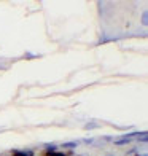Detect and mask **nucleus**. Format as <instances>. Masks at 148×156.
I'll list each match as a JSON object with an SVG mask.
<instances>
[{
  "label": "nucleus",
  "instance_id": "5",
  "mask_svg": "<svg viewBox=\"0 0 148 156\" xmlns=\"http://www.w3.org/2000/svg\"><path fill=\"white\" fill-rule=\"evenodd\" d=\"M49 156H65L64 153H56V151H51V154Z\"/></svg>",
  "mask_w": 148,
  "mask_h": 156
},
{
  "label": "nucleus",
  "instance_id": "3",
  "mask_svg": "<svg viewBox=\"0 0 148 156\" xmlns=\"http://www.w3.org/2000/svg\"><path fill=\"white\" fill-rule=\"evenodd\" d=\"M148 14H146V11H143V14H142V24H143V26H146L148 24Z\"/></svg>",
  "mask_w": 148,
  "mask_h": 156
},
{
  "label": "nucleus",
  "instance_id": "2",
  "mask_svg": "<svg viewBox=\"0 0 148 156\" xmlns=\"http://www.w3.org/2000/svg\"><path fill=\"white\" fill-rule=\"evenodd\" d=\"M77 142H67V143H64V145H62V147H64V148H75L77 147Z\"/></svg>",
  "mask_w": 148,
  "mask_h": 156
},
{
  "label": "nucleus",
  "instance_id": "6",
  "mask_svg": "<svg viewBox=\"0 0 148 156\" xmlns=\"http://www.w3.org/2000/svg\"><path fill=\"white\" fill-rule=\"evenodd\" d=\"M143 156H145V154H143Z\"/></svg>",
  "mask_w": 148,
  "mask_h": 156
},
{
  "label": "nucleus",
  "instance_id": "4",
  "mask_svg": "<svg viewBox=\"0 0 148 156\" xmlns=\"http://www.w3.org/2000/svg\"><path fill=\"white\" fill-rule=\"evenodd\" d=\"M99 124H96V123H91V124H86L84 127H86V129H94V127H97Z\"/></svg>",
  "mask_w": 148,
  "mask_h": 156
},
{
  "label": "nucleus",
  "instance_id": "1",
  "mask_svg": "<svg viewBox=\"0 0 148 156\" xmlns=\"http://www.w3.org/2000/svg\"><path fill=\"white\" fill-rule=\"evenodd\" d=\"M139 136V132H134V134H129V136H126V137H121V139H116L115 140V143L116 145H123V143H129L131 140H134L135 137Z\"/></svg>",
  "mask_w": 148,
  "mask_h": 156
}]
</instances>
